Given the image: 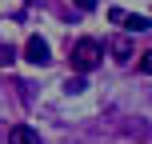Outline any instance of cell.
<instances>
[{
  "label": "cell",
  "instance_id": "2",
  "mask_svg": "<svg viewBox=\"0 0 152 144\" xmlns=\"http://www.w3.org/2000/svg\"><path fill=\"white\" fill-rule=\"evenodd\" d=\"M108 20H112V24H120L124 32H148V28H152V20H148V16L124 12V8H108Z\"/></svg>",
  "mask_w": 152,
  "mask_h": 144
},
{
  "label": "cell",
  "instance_id": "3",
  "mask_svg": "<svg viewBox=\"0 0 152 144\" xmlns=\"http://www.w3.org/2000/svg\"><path fill=\"white\" fill-rule=\"evenodd\" d=\"M24 60H32V64H48L52 60V52H48V44L40 36H28V44H24Z\"/></svg>",
  "mask_w": 152,
  "mask_h": 144
},
{
  "label": "cell",
  "instance_id": "4",
  "mask_svg": "<svg viewBox=\"0 0 152 144\" xmlns=\"http://www.w3.org/2000/svg\"><path fill=\"white\" fill-rule=\"evenodd\" d=\"M8 144H40V132H32L28 124H12L8 128Z\"/></svg>",
  "mask_w": 152,
  "mask_h": 144
},
{
  "label": "cell",
  "instance_id": "10",
  "mask_svg": "<svg viewBox=\"0 0 152 144\" xmlns=\"http://www.w3.org/2000/svg\"><path fill=\"white\" fill-rule=\"evenodd\" d=\"M28 4H32V0H28Z\"/></svg>",
  "mask_w": 152,
  "mask_h": 144
},
{
  "label": "cell",
  "instance_id": "9",
  "mask_svg": "<svg viewBox=\"0 0 152 144\" xmlns=\"http://www.w3.org/2000/svg\"><path fill=\"white\" fill-rule=\"evenodd\" d=\"M76 4H80L84 12H92V8H96V0H76Z\"/></svg>",
  "mask_w": 152,
  "mask_h": 144
},
{
  "label": "cell",
  "instance_id": "1",
  "mask_svg": "<svg viewBox=\"0 0 152 144\" xmlns=\"http://www.w3.org/2000/svg\"><path fill=\"white\" fill-rule=\"evenodd\" d=\"M100 60H104V48H100L92 36H84V40L72 44V68H76V72H92Z\"/></svg>",
  "mask_w": 152,
  "mask_h": 144
},
{
  "label": "cell",
  "instance_id": "5",
  "mask_svg": "<svg viewBox=\"0 0 152 144\" xmlns=\"http://www.w3.org/2000/svg\"><path fill=\"white\" fill-rule=\"evenodd\" d=\"M108 48H112V56H116L120 64L132 60V44H128V36H112V44H108Z\"/></svg>",
  "mask_w": 152,
  "mask_h": 144
},
{
  "label": "cell",
  "instance_id": "7",
  "mask_svg": "<svg viewBox=\"0 0 152 144\" xmlns=\"http://www.w3.org/2000/svg\"><path fill=\"white\" fill-rule=\"evenodd\" d=\"M68 92H84L88 84H84V72H76V76H68V84H64Z\"/></svg>",
  "mask_w": 152,
  "mask_h": 144
},
{
  "label": "cell",
  "instance_id": "8",
  "mask_svg": "<svg viewBox=\"0 0 152 144\" xmlns=\"http://www.w3.org/2000/svg\"><path fill=\"white\" fill-rule=\"evenodd\" d=\"M140 72H148V76H152V48H148L144 56H140Z\"/></svg>",
  "mask_w": 152,
  "mask_h": 144
},
{
  "label": "cell",
  "instance_id": "6",
  "mask_svg": "<svg viewBox=\"0 0 152 144\" xmlns=\"http://www.w3.org/2000/svg\"><path fill=\"white\" fill-rule=\"evenodd\" d=\"M12 60H16V48L12 44H0V68H8Z\"/></svg>",
  "mask_w": 152,
  "mask_h": 144
}]
</instances>
